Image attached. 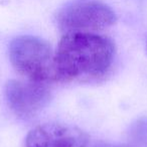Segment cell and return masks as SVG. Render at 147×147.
Returning a JSON list of instances; mask_svg holds the SVG:
<instances>
[{
  "label": "cell",
  "instance_id": "52a82bcc",
  "mask_svg": "<svg viewBox=\"0 0 147 147\" xmlns=\"http://www.w3.org/2000/svg\"><path fill=\"white\" fill-rule=\"evenodd\" d=\"M96 147H131V146L125 144H108V143H103V144L97 145Z\"/></svg>",
  "mask_w": 147,
  "mask_h": 147
},
{
  "label": "cell",
  "instance_id": "3957f363",
  "mask_svg": "<svg viewBox=\"0 0 147 147\" xmlns=\"http://www.w3.org/2000/svg\"><path fill=\"white\" fill-rule=\"evenodd\" d=\"M55 21L63 32H94L112 26L115 11L102 0H69L59 9Z\"/></svg>",
  "mask_w": 147,
  "mask_h": 147
},
{
  "label": "cell",
  "instance_id": "6da1fadb",
  "mask_svg": "<svg viewBox=\"0 0 147 147\" xmlns=\"http://www.w3.org/2000/svg\"><path fill=\"white\" fill-rule=\"evenodd\" d=\"M115 45L95 32L65 33L55 53V81L71 82L104 76L112 65Z\"/></svg>",
  "mask_w": 147,
  "mask_h": 147
},
{
  "label": "cell",
  "instance_id": "5b68a950",
  "mask_svg": "<svg viewBox=\"0 0 147 147\" xmlns=\"http://www.w3.org/2000/svg\"><path fill=\"white\" fill-rule=\"evenodd\" d=\"M88 142V134L79 127L51 122L29 131L25 147H87Z\"/></svg>",
  "mask_w": 147,
  "mask_h": 147
},
{
  "label": "cell",
  "instance_id": "277c9868",
  "mask_svg": "<svg viewBox=\"0 0 147 147\" xmlns=\"http://www.w3.org/2000/svg\"><path fill=\"white\" fill-rule=\"evenodd\" d=\"M5 97L8 106L17 116L29 118L49 104L51 91L47 83L10 80L5 86Z\"/></svg>",
  "mask_w": 147,
  "mask_h": 147
},
{
  "label": "cell",
  "instance_id": "7a4b0ae2",
  "mask_svg": "<svg viewBox=\"0 0 147 147\" xmlns=\"http://www.w3.org/2000/svg\"><path fill=\"white\" fill-rule=\"evenodd\" d=\"M9 57L14 69L27 80L55 81V53L45 39L32 35L15 37L9 45Z\"/></svg>",
  "mask_w": 147,
  "mask_h": 147
},
{
  "label": "cell",
  "instance_id": "8992f818",
  "mask_svg": "<svg viewBox=\"0 0 147 147\" xmlns=\"http://www.w3.org/2000/svg\"><path fill=\"white\" fill-rule=\"evenodd\" d=\"M132 141L139 147H147V119H139L130 131Z\"/></svg>",
  "mask_w": 147,
  "mask_h": 147
}]
</instances>
